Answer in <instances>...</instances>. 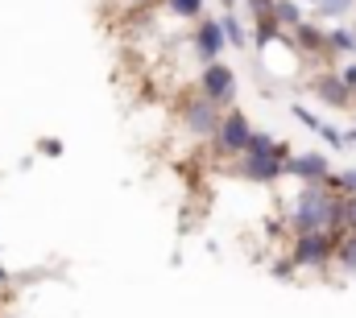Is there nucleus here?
<instances>
[{"instance_id":"obj_1","label":"nucleus","mask_w":356,"mask_h":318,"mask_svg":"<svg viewBox=\"0 0 356 318\" xmlns=\"http://www.w3.org/2000/svg\"><path fill=\"white\" fill-rule=\"evenodd\" d=\"M294 236L302 232H336L340 228V194L332 186H302L290 207Z\"/></svg>"},{"instance_id":"obj_2","label":"nucleus","mask_w":356,"mask_h":318,"mask_svg":"<svg viewBox=\"0 0 356 318\" xmlns=\"http://www.w3.org/2000/svg\"><path fill=\"white\" fill-rule=\"evenodd\" d=\"M336 244H340V232H302L294 236L290 260L294 269H323L336 260Z\"/></svg>"},{"instance_id":"obj_3","label":"nucleus","mask_w":356,"mask_h":318,"mask_svg":"<svg viewBox=\"0 0 356 318\" xmlns=\"http://www.w3.org/2000/svg\"><path fill=\"white\" fill-rule=\"evenodd\" d=\"M199 95L211 99L216 108L232 103V99H236V71H232L228 62H207L203 75H199Z\"/></svg>"},{"instance_id":"obj_4","label":"nucleus","mask_w":356,"mask_h":318,"mask_svg":"<svg viewBox=\"0 0 356 318\" xmlns=\"http://www.w3.org/2000/svg\"><path fill=\"white\" fill-rule=\"evenodd\" d=\"M249 141H253V124H249V116H245L241 108L224 112V120H220V128H216V145H220L224 153H232V158H245Z\"/></svg>"},{"instance_id":"obj_5","label":"nucleus","mask_w":356,"mask_h":318,"mask_svg":"<svg viewBox=\"0 0 356 318\" xmlns=\"http://www.w3.org/2000/svg\"><path fill=\"white\" fill-rule=\"evenodd\" d=\"M220 120H224V112L211 103V99H191L186 103V112H182V124H186V133L191 137H216V128H220Z\"/></svg>"},{"instance_id":"obj_6","label":"nucleus","mask_w":356,"mask_h":318,"mask_svg":"<svg viewBox=\"0 0 356 318\" xmlns=\"http://www.w3.org/2000/svg\"><path fill=\"white\" fill-rule=\"evenodd\" d=\"M286 174L290 178H298L302 186H327V178H332V165L323 153H290L286 161Z\"/></svg>"},{"instance_id":"obj_7","label":"nucleus","mask_w":356,"mask_h":318,"mask_svg":"<svg viewBox=\"0 0 356 318\" xmlns=\"http://www.w3.org/2000/svg\"><path fill=\"white\" fill-rule=\"evenodd\" d=\"M195 50H199V58H203V62H216V58L228 50L224 25H220L216 17H203V21L195 25Z\"/></svg>"},{"instance_id":"obj_8","label":"nucleus","mask_w":356,"mask_h":318,"mask_svg":"<svg viewBox=\"0 0 356 318\" xmlns=\"http://www.w3.org/2000/svg\"><path fill=\"white\" fill-rule=\"evenodd\" d=\"M311 91H315L327 108H353V95H356V91H348V83L340 79V75H315V79H311Z\"/></svg>"},{"instance_id":"obj_9","label":"nucleus","mask_w":356,"mask_h":318,"mask_svg":"<svg viewBox=\"0 0 356 318\" xmlns=\"http://www.w3.org/2000/svg\"><path fill=\"white\" fill-rule=\"evenodd\" d=\"M241 174L249 182H277L286 174V161L277 158H241Z\"/></svg>"},{"instance_id":"obj_10","label":"nucleus","mask_w":356,"mask_h":318,"mask_svg":"<svg viewBox=\"0 0 356 318\" xmlns=\"http://www.w3.org/2000/svg\"><path fill=\"white\" fill-rule=\"evenodd\" d=\"M294 42H298V50H302V54H332V50H327V33H323V29H315V25H307V21L294 29Z\"/></svg>"},{"instance_id":"obj_11","label":"nucleus","mask_w":356,"mask_h":318,"mask_svg":"<svg viewBox=\"0 0 356 318\" xmlns=\"http://www.w3.org/2000/svg\"><path fill=\"white\" fill-rule=\"evenodd\" d=\"M273 21H277L282 29H298V25H302L298 0H273Z\"/></svg>"},{"instance_id":"obj_12","label":"nucleus","mask_w":356,"mask_h":318,"mask_svg":"<svg viewBox=\"0 0 356 318\" xmlns=\"http://www.w3.org/2000/svg\"><path fill=\"white\" fill-rule=\"evenodd\" d=\"M336 265L344 273H356V232H340V244H336Z\"/></svg>"},{"instance_id":"obj_13","label":"nucleus","mask_w":356,"mask_h":318,"mask_svg":"<svg viewBox=\"0 0 356 318\" xmlns=\"http://www.w3.org/2000/svg\"><path fill=\"white\" fill-rule=\"evenodd\" d=\"M327 50L332 54H356V33L353 29H327Z\"/></svg>"},{"instance_id":"obj_14","label":"nucleus","mask_w":356,"mask_h":318,"mask_svg":"<svg viewBox=\"0 0 356 318\" xmlns=\"http://www.w3.org/2000/svg\"><path fill=\"white\" fill-rule=\"evenodd\" d=\"M327 186H332L340 199H356V169H340V174H332Z\"/></svg>"},{"instance_id":"obj_15","label":"nucleus","mask_w":356,"mask_h":318,"mask_svg":"<svg viewBox=\"0 0 356 318\" xmlns=\"http://www.w3.org/2000/svg\"><path fill=\"white\" fill-rule=\"evenodd\" d=\"M170 12L175 17H186V21H203V0H170Z\"/></svg>"},{"instance_id":"obj_16","label":"nucleus","mask_w":356,"mask_h":318,"mask_svg":"<svg viewBox=\"0 0 356 318\" xmlns=\"http://www.w3.org/2000/svg\"><path fill=\"white\" fill-rule=\"evenodd\" d=\"M220 25H224V37H228V42H232L236 50H245V29H241V21H236V17L228 12V17H224Z\"/></svg>"},{"instance_id":"obj_17","label":"nucleus","mask_w":356,"mask_h":318,"mask_svg":"<svg viewBox=\"0 0 356 318\" xmlns=\"http://www.w3.org/2000/svg\"><path fill=\"white\" fill-rule=\"evenodd\" d=\"M336 232H356V199H340V228Z\"/></svg>"},{"instance_id":"obj_18","label":"nucleus","mask_w":356,"mask_h":318,"mask_svg":"<svg viewBox=\"0 0 356 318\" xmlns=\"http://www.w3.org/2000/svg\"><path fill=\"white\" fill-rule=\"evenodd\" d=\"M353 8V0H319V17H344Z\"/></svg>"},{"instance_id":"obj_19","label":"nucleus","mask_w":356,"mask_h":318,"mask_svg":"<svg viewBox=\"0 0 356 318\" xmlns=\"http://www.w3.org/2000/svg\"><path fill=\"white\" fill-rule=\"evenodd\" d=\"M294 116H298V124H307L311 133H319V128H323V120H319V116H311V108H302V103H294Z\"/></svg>"},{"instance_id":"obj_20","label":"nucleus","mask_w":356,"mask_h":318,"mask_svg":"<svg viewBox=\"0 0 356 318\" xmlns=\"http://www.w3.org/2000/svg\"><path fill=\"white\" fill-rule=\"evenodd\" d=\"M253 17H273V0H249Z\"/></svg>"},{"instance_id":"obj_21","label":"nucleus","mask_w":356,"mask_h":318,"mask_svg":"<svg viewBox=\"0 0 356 318\" xmlns=\"http://www.w3.org/2000/svg\"><path fill=\"white\" fill-rule=\"evenodd\" d=\"M340 79L348 83V91H356V62H353V67H344V71H340Z\"/></svg>"},{"instance_id":"obj_22","label":"nucleus","mask_w":356,"mask_h":318,"mask_svg":"<svg viewBox=\"0 0 356 318\" xmlns=\"http://www.w3.org/2000/svg\"><path fill=\"white\" fill-rule=\"evenodd\" d=\"M42 153H50V158H54V153H63V145H58L54 137H46V141H42Z\"/></svg>"},{"instance_id":"obj_23","label":"nucleus","mask_w":356,"mask_h":318,"mask_svg":"<svg viewBox=\"0 0 356 318\" xmlns=\"http://www.w3.org/2000/svg\"><path fill=\"white\" fill-rule=\"evenodd\" d=\"M129 4H149V0H129Z\"/></svg>"},{"instance_id":"obj_24","label":"nucleus","mask_w":356,"mask_h":318,"mask_svg":"<svg viewBox=\"0 0 356 318\" xmlns=\"http://www.w3.org/2000/svg\"><path fill=\"white\" fill-rule=\"evenodd\" d=\"M224 8H232V0H224Z\"/></svg>"}]
</instances>
